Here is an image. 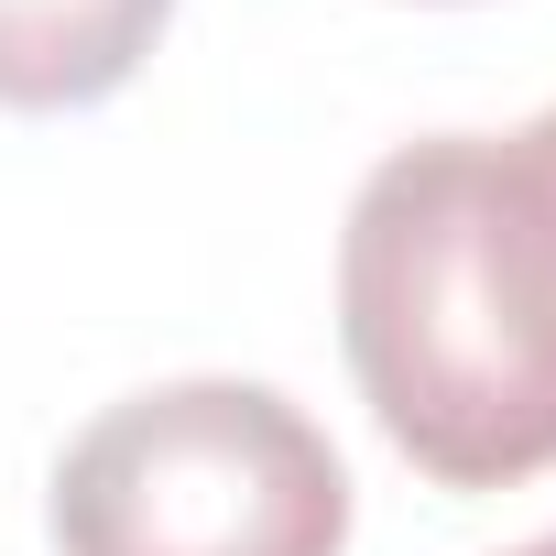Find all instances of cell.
Returning a JSON list of instances; mask_svg holds the SVG:
<instances>
[{"label": "cell", "mask_w": 556, "mask_h": 556, "mask_svg": "<svg viewBox=\"0 0 556 556\" xmlns=\"http://www.w3.org/2000/svg\"><path fill=\"white\" fill-rule=\"evenodd\" d=\"M339 350L447 491L556 469V110L393 142L339 229Z\"/></svg>", "instance_id": "1"}, {"label": "cell", "mask_w": 556, "mask_h": 556, "mask_svg": "<svg viewBox=\"0 0 556 556\" xmlns=\"http://www.w3.org/2000/svg\"><path fill=\"white\" fill-rule=\"evenodd\" d=\"M513 556H556V534H534V545H513Z\"/></svg>", "instance_id": "4"}, {"label": "cell", "mask_w": 556, "mask_h": 556, "mask_svg": "<svg viewBox=\"0 0 556 556\" xmlns=\"http://www.w3.org/2000/svg\"><path fill=\"white\" fill-rule=\"evenodd\" d=\"M350 469L273 382H153L55 458V556H339Z\"/></svg>", "instance_id": "2"}, {"label": "cell", "mask_w": 556, "mask_h": 556, "mask_svg": "<svg viewBox=\"0 0 556 556\" xmlns=\"http://www.w3.org/2000/svg\"><path fill=\"white\" fill-rule=\"evenodd\" d=\"M175 0H0V110H88L131 88Z\"/></svg>", "instance_id": "3"}]
</instances>
